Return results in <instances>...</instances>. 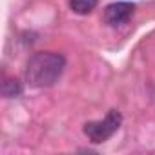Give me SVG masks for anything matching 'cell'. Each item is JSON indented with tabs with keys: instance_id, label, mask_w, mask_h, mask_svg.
<instances>
[{
	"instance_id": "277c9868",
	"label": "cell",
	"mask_w": 155,
	"mask_h": 155,
	"mask_svg": "<svg viewBox=\"0 0 155 155\" xmlns=\"http://www.w3.org/2000/svg\"><path fill=\"white\" fill-rule=\"evenodd\" d=\"M99 4V0H69V8L77 15H90Z\"/></svg>"
},
{
	"instance_id": "5b68a950",
	"label": "cell",
	"mask_w": 155,
	"mask_h": 155,
	"mask_svg": "<svg viewBox=\"0 0 155 155\" xmlns=\"http://www.w3.org/2000/svg\"><path fill=\"white\" fill-rule=\"evenodd\" d=\"M20 93H22V84L17 79H4V82H2V95L6 99L18 97Z\"/></svg>"
},
{
	"instance_id": "6da1fadb",
	"label": "cell",
	"mask_w": 155,
	"mask_h": 155,
	"mask_svg": "<svg viewBox=\"0 0 155 155\" xmlns=\"http://www.w3.org/2000/svg\"><path fill=\"white\" fill-rule=\"evenodd\" d=\"M66 68V58L55 51H38L35 53L26 66V81L33 88H49L53 86Z\"/></svg>"
},
{
	"instance_id": "7a4b0ae2",
	"label": "cell",
	"mask_w": 155,
	"mask_h": 155,
	"mask_svg": "<svg viewBox=\"0 0 155 155\" xmlns=\"http://www.w3.org/2000/svg\"><path fill=\"white\" fill-rule=\"evenodd\" d=\"M120 124H122V115H120V111H119V110H110L104 119L86 122V124H84V135H86L91 142L101 144V142H106L108 139H111V137L119 131Z\"/></svg>"
},
{
	"instance_id": "3957f363",
	"label": "cell",
	"mask_w": 155,
	"mask_h": 155,
	"mask_svg": "<svg viewBox=\"0 0 155 155\" xmlns=\"http://www.w3.org/2000/svg\"><path fill=\"white\" fill-rule=\"evenodd\" d=\"M135 13V4L131 2H113L104 9V22L111 28L126 24Z\"/></svg>"
}]
</instances>
